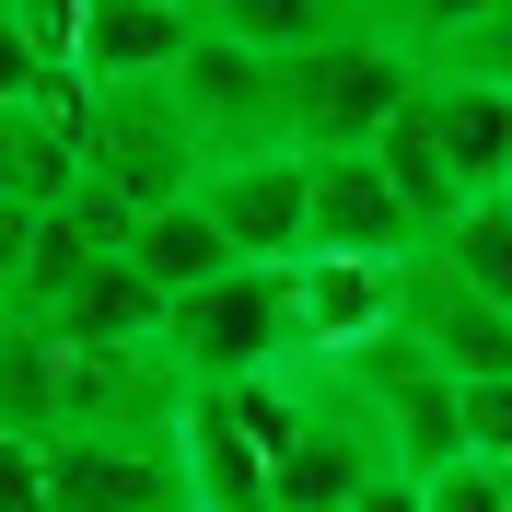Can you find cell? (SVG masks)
Masks as SVG:
<instances>
[{
  "mask_svg": "<svg viewBox=\"0 0 512 512\" xmlns=\"http://www.w3.org/2000/svg\"><path fill=\"white\" fill-rule=\"evenodd\" d=\"M431 70L384 35H326L303 59H280V152H373L408 117V94Z\"/></svg>",
  "mask_w": 512,
  "mask_h": 512,
  "instance_id": "obj_1",
  "label": "cell"
},
{
  "mask_svg": "<svg viewBox=\"0 0 512 512\" xmlns=\"http://www.w3.org/2000/svg\"><path fill=\"white\" fill-rule=\"evenodd\" d=\"M198 163H210V140H198L187 94L175 82H117V94H82V187H105L140 222V210H175V198H198Z\"/></svg>",
  "mask_w": 512,
  "mask_h": 512,
  "instance_id": "obj_2",
  "label": "cell"
},
{
  "mask_svg": "<svg viewBox=\"0 0 512 512\" xmlns=\"http://www.w3.org/2000/svg\"><path fill=\"white\" fill-rule=\"evenodd\" d=\"M163 361H175V384H210V396L280 384L291 373V268H222L210 291L163 303Z\"/></svg>",
  "mask_w": 512,
  "mask_h": 512,
  "instance_id": "obj_3",
  "label": "cell"
},
{
  "mask_svg": "<svg viewBox=\"0 0 512 512\" xmlns=\"http://www.w3.org/2000/svg\"><path fill=\"white\" fill-rule=\"evenodd\" d=\"M396 303H408V268H373V256H291V373H350L361 350L396 338Z\"/></svg>",
  "mask_w": 512,
  "mask_h": 512,
  "instance_id": "obj_4",
  "label": "cell"
},
{
  "mask_svg": "<svg viewBox=\"0 0 512 512\" xmlns=\"http://www.w3.org/2000/svg\"><path fill=\"white\" fill-rule=\"evenodd\" d=\"M303 256H373V268L419 256V222L396 210L373 152H303Z\"/></svg>",
  "mask_w": 512,
  "mask_h": 512,
  "instance_id": "obj_5",
  "label": "cell"
},
{
  "mask_svg": "<svg viewBox=\"0 0 512 512\" xmlns=\"http://www.w3.org/2000/svg\"><path fill=\"white\" fill-rule=\"evenodd\" d=\"M198 210L222 222L245 268H291L303 256V152H222L198 163Z\"/></svg>",
  "mask_w": 512,
  "mask_h": 512,
  "instance_id": "obj_6",
  "label": "cell"
},
{
  "mask_svg": "<svg viewBox=\"0 0 512 512\" xmlns=\"http://www.w3.org/2000/svg\"><path fill=\"white\" fill-rule=\"evenodd\" d=\"M175 94H187L210 163H222V152H280V59H256V47H233V35L198 24L187 70H175Z\"/></svg>",
  "mask_w": 512,
  "mask_h": 512,
  "instance_id": "obj_7",
  "label": "cell"
},
{
  "mask_svg": "<svg viewBox=\"0 0 512 512\" xmlns=\"http://www.w3.org/2000/svg\"><path fill=\"white\" fill-rule=\"evenodd\" d=\"M396 338H408L431 373H454V384H512V315H501V303H478V291H454L443 268H419V256H408Z\"/></svg>",
  "mask_w": 512,
  "mask_h": 512,
  "instance_id": "obj_8",
  "label": "cell"
},
{
  "mask_svg": "<svg viewBox=\"0 0 512 512\" xmlns=\"http://www.w3.org/2000/svg\"><path fill=\"white\" fill-rule=\"evenodd\" d=\"M187 47H198V12H187V0H82V59H70V82H82V94L175 82Z\"/></svg>",
  "mask_w": 512,
  "mask_h": 512,
  "instance_id": "obj_9",
  "label": "cell"
},
{
  "mask_svg": "<svg viewBox=\"0 0 512 512\" xmlns=\"http://www.w3.org/2000/svg\"><path fill=\"white\" fill-rule=\"evenodd\" d=\"M175 478H187V512H268V454H256L233 396L187 384V408H175Z\"/></svg>",
  "mask_w": 512,
  "mask_h": 512,
  "instance_id": "obj_10",
  "label": "cell"
},
{
  "mask_svg": "<svg viewBox=\"0 0 512 512\" xmlns=\"http://www.w3.org/2000/svg\"><path fill=\"white\" fill-rule=\"evenodd\" d=\"M47 512H187L175 443H47Z\"/></svg>",
  "mask_w": 512,
  "mask_h": 512,
  "instance_id": "obj_11",
  "label": "cell"
},
{
  "mask_svg": "<svg viewBox=\"0 0 512 512\" xmlns=\"http://www.w3.org/2000/svg\"><path fill=\"white\" fill-rule=\"evenodd\" d=\"M82 187V82H47L35 105H0V198L59 210Z\"/></svg>",
  "mask_w": 512,
  "mask_h": 512,
  "instance_id": "obj_12",
  "label": "cell"
},
{
  "mask_svg": "<svg viewBox=\"0 0 512 512\" xmlns=\"http://www.w3.org/2000/svg\"><path fill=\"white\" fill-rule=\"evenodd\" d=\"M408 117L431 128V152L454 163V187H466V198H501V175H512V94L431 70V82L408 94Z\"/></svg>",
  "mask_w": 512,
  "mask_h": 512,
  "instance_id": "obj_13",
  "label": "cell"
},
{
  "mask_svg": "<svg viewBox=\"0 0 512 512\" xmlns=\"http://www.w3.org/2000/svg\"><path fill=\"white\" fill-rule=\"evenodd\" d=\"M35 338H59V350H163V291L140 280L128 256H105V268L70 291V303L35 326Z\"/></svg>",
  "mask_w": 512,
  "mask_h": 512,
  "instance_id": "obj_14",
  "label": "cell"
},
{
  "mask_svg": "<svg viewBox=\"0 0 512 512\" xmlns=\"http://www.w3.org/2000/svg\"><path fill=\"white\" fill-rule=\"evenodd\" d=\"M128 268H140L163 303H187V291H210L222 268H245V256L222 245V222H210L198 198H175V210H140V222H128Z\"/></svg>",
  "mask_w": 512,
  "mask_h": 512,
  "instance_id": "obj_15",
  "label": "cell"
},
{
  "mask_svg": "<svg viewBox=\"0 0 512 512\" xmlns=\"http://www.w3.org/2000/svg\"><path fill=\"white\" fill-rule=\"evenodd\" d=\"M198 24L233 35V47H256V59H303L326 35H361V12L350 0H198Z\"/></svg>",
  "mask_w": 512,
  "mask_h": 512,
  "instance_id": "obj_16",
  "label": "cell"
},
{
  "mask_svg": "<svg viewBox=\"0 0 512 512\" xmlns=\"http://www.w3.org/2000/svg\"><path fill=\"white\" fill-rule=\"evenodd\" d=\"M419 268H443L454 291H478V303H501V315H512V210H501V198L454 210V222L419 245Z\"/></svg>",
  "mask_w": 512,
  "mask_h": 512,
  "instance_id": "obj_17",
  "label": "cell"
},
{
  "mask_svg": "<svg viewBox=\"0 0 512 512\" xmlns=\"http://www.w3.org/2000/svg\"><path fill=\"white\" fill-rule=\"evenodd\" d=\"M0 12L24 35V59L47 70V82H70V59H82V0H0Z\"/></svg>",
  "mask_w": 512,
  "mask_h": 512,
  "instance_id": "obj_18",
  "label": "cell"
},
{
  "mask_svg": "<svg viewBox=\"0 0 512 512\" xmlns=\"http://www.w3.org/2000/svg\"><path fill=\"white\" fill-rule=\"evenodd\" d=\"M431 70H454V82H489V94H512V0H489V12H478L466 35H454V47H443Z\"/></svg>",
  "mask_w": 512,
  "mask_h": 512,
  "instance_id": "obj_19",
  "label": "cell"
},
{
  "mask_svg": "<svg viewBox=\"0 0 512 512\" xmlns=\"http://www.w3.org/2000/svg\"><path fill=\"white\" fill-rule=\"evenodd\" d=\"M454 431H466V466L512 478V384H454Z\"/></svg>",
  "mask_w": 512,
  "mask_h": 512,
  "instance_id": "obj_20",
  "label": "cell"
},
{
  "mask_svg": "<svg viewBox=\"0 0 512 512\" xmlns=\"http://www.w3.org/2000/svg\"><path fill=\"white\" fill-rule=\"evenodd\" d=\"M419 512H512V478L501 466H443V478L419 489Z\"/></svg>",
  "mask_w": 512,
  "mask_h": 512,
  "instance_id": "obj_21",
  "label": "cell"
},
{
  "mask_svg": "<svg viewBox=\"0 0 512 512\" xmlns=\"http://www.w3.org/2000/svg\"><path fill=\"white\" fill-rule=\"evenodd\" d=\"M0 512H47V443L0 431Z\"/></svg>",
  "mask_w": 512,
  "mask_h": 512,
  "instance_id": "obj_22",
  "label": "cell"
},
{
  "mask_svg": "<svg viewBox=\"0 0 512 512\" xmlns=\"http://www.w3.org/2000/svg\"><path fill=\"white\" fill-rule=\"evenodd\" d=\"M47 94V70L24 59V35H12V12H0V105H35Z\"/></svg>",
  "mask_w": 512,
  "mask_h": 512,
  "instance_id": "obj_23",
  "label": "cell"
},
{
  "mask_svg": "<svg viewBox=\"0 0 512 512\" xmlns=\"http://www.w3.org/2000/svg\"><path fill=\"white\" fill-rule=\"evenodd\" d=\"M419 489H431V478H408V466H373L350 512H419Z\"/></svg>",
  "mask_w": 512,
  "mask_h": 512,
  "instance_id": "obj_24",
  "label": "cell"
},
{
  "mask_svg": "<svg viewBox=\"0 0 512 512\" xmlns=\"http://www.w3.org/2000/svg\"><path fill=\"white\" fill-rule=\"evenodd\" d=\"M501 210H512V175H501Z\"/></svg>",
  "mask_w": 512,
  "mask_h": 512,
  "instance_id": "obj_25",
  "label": "cell"
},
{
  "mask_svg": "<svg viewBox=\"0 0 512 512\" xmlns=\"http://www.w3.org/2000/svg\"><path fill=\"white\" fill-rule=\"evenodd\" d=\"M187 12H198V0H187Z\"/></svg>",
  "mask_w": 512,
  "mask_h": 512,
  "instance_id": "obj_26",
  "label": "cell"
}]
</instances>
